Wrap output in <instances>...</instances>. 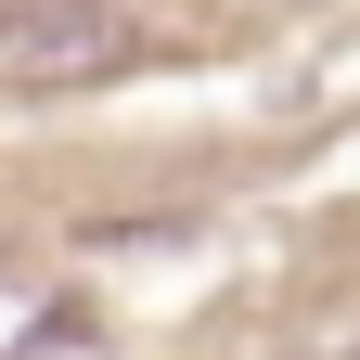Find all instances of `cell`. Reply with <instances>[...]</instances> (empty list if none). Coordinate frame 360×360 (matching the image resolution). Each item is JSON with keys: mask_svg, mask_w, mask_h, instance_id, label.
I'll return each mask as SVG.
<instances>
[{"mask_svg": "<svg viewBox=\"0 0 360 360\" xmlns=\"http://www.w3.org/2000/svg\"><path fill=\"white\" fill-rule=\"evenodd\" d=\"M142 65V26L116 0H0V90H90Z\"/></svg>", "mask_w": 360, "mask_h": 360, "instance_id": "6da1fadb", "label": "cell"}, {"mask_svg": "<svg viewBox=\"0 0 360 360\" xmlns=\"http://www.w3.org/2000/svg\"><path fill=\"white\" fill-rule=\"evenodd\" d=\"M283 360H360V335H347V347H283Z\"/></svg>", "mask_w": 360, "mask_h": 360, "instance_id": "7a4b0ae2", "label": "cell"}]
</instances>
